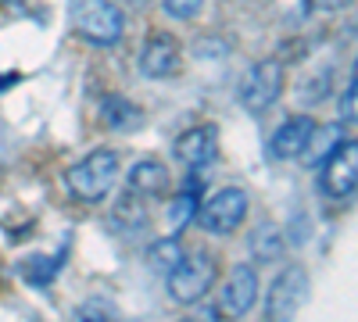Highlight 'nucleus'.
I'll use <instances>...</instances> for the list:
<instances>
[{
	"instance_id": "f257e3e1",
	"label": "nucleus",
	"mask_w": 358,
	"mask_h": 322,
	"mask_svg": "<svg viewBox=\"0 0 358 322\" xmlns=\"http://www.w3.org/2000/svg\"><path fill=\"white\" fill-rule=\"evenodd\" d=\"M72 29L94 47H115L126 33V15L111 0H72L69 4Z\"/></svg>"
},
{
	"instance_id": "f03ea898",
	"label": "nucleus",
	"mask_w": 358,
	"mask_h": 322,
	"mask_svg": "<svg viewBox=\"0 0 358 322\" xmlns=\"http://www.w3.org/2000/svg\"><path fill=\"white\" fill-rule=\"evenodd\" d=\"M115 175H118V154L111 147H97V151H90L83 161H76L69 168L65 183H69L72 197H79L86 204H97L111 193Z\"/></svg>"
},
{
	"instance_id": "7ed1b4c3",
	"label": "nucleus",
	"mask_w": 358,
	"mask_h": 322,
	"mask_svg": "<svg viewBox=\"0 0 358 322\" xmlns=\"http://www.w3.org/2000/svg\"><path fill=\"white\" fill-rule=\"evenodd\" d=\"M219 279V265L212 254H194L179 258V265L169 269V298L176 305H197L208 298V290Z\"/></svg>"
},
{
	"instance_id": "20e7f679",
	"label": "nucleus",
	"mask_w": 358,
	"mask_h": 322,
	"mask_svg": "<svg viewBox=\"0 0 358 322\" xmlns=\"http://www.w3.org/2000/svg\"><path fill=\"white\" fill-rule=\"evenodd\" d=\"M248 208H251V197L241 186H226V190L212 193L204 204H197V215L194 219L201 222L204 233H212V237H226V233L244 226Z\"/></svg>"
},
{
	"instance_id": "39448f33",
	"label": "nucleus",
	"mask_w": 358,
	"mask_h": 322,
	"mask_svg": "<svg viewBox=\"0 0 358 322\" xmlns=\"http://www.w3.org/2000/svg\"><path fill=\"white\" fill-rule=\"evenodd\" d=\"M283 94V65L276 61V57H265V61L251 65L241 79V86H236V97H241L244 111L251 115H262L268 111Z\"/></svg>"
},
{
	"instance_id": "423d86ee",
	"label": "nucleus",
	"mask_w": 358,
	"mask_h": 322,
	"mask_svg": "<svg viewBox=\"0 0 358 322\" xmlns=\"http://www.w3.org/2000/svg\"><path fill=\"white\" fill-rule=\"evenodd\" d=\"M319 165H322V172H319L322 193L334 197V200H348L355 193V186H358V143L355 140H341Z\"/></svg>"
},
{
	"instance_id": "0eeeda50",
	"label": "nucleus",
	"mask_w": 358,
	"mask_h": 322,
	"mask_svg": "<svg viewBox=\"0 0 358 322\" xmlns=\"http://www.w3.org/2000/svg\"><path fill=\"white\" fill-rule=\"evenodd\" d=\"M308 301V272L301 265H287L273 286H268V298H265V319L268 322H280V319H290L297 315V308H301Z\"/></svg>"
},
{
	"instance_id": "6e6552de",
	"label": "nucleus",
	"mask_w": 358,
	"mask_h": 322,
	"mask_svg": "<svg viewBox=\"0 0 358 322\" xmlns=\"http://www.w3.org/2000/svg\"><path fill=\"white\" fill-rule=\"evenodd\" d=\"M215 154H219V129L215 126H194L187 133H179V140H176V158L194 172L212 165Z\"/></svg>"
},
{
	"instance_id": "1a4fd4ad",
	"label": "nucleus",
	"mask_w": 358,
	"mask_h": 322,
	"mask_svg": "<svg viewBox=\"0 0 358 322\" xmlns=\"http://www.w3.org/2000/svg\"><path fill=\"white\" fill-rule=\"evenodd\" d=\"M136 65H140V75H147V79H169L179 68V43H176V36L155 33L140 47V61Z\"/></svg>"
},
{
	"instance_id": "9d476101",
	"label": "nucleus",
	"mask_w": 358,
	"mask_h": 322,
	"mask_svg": "<svg viewBox=\"0 0 358 322\" xmlns=\"http://www.w3.org/2000/svg\"><path fill=\"white\" fill-rule=\"evenodd\" d=\"M315 129V119H308V115H294V119H287L273 140H268V154H273L276 161H294L301 158V151L308 147V136Z\"/></svg>"
},
{
	"instance_id": "9b49d317",
	"label": "nucleus",
	"mask_w": 358,
	"mask_h": 322,
	"mask_svg": "<svg viewBox=\"0 0 358 322\" xmlns=\"http://www.w3.org/2000/svg\"><path fill=\"white\" fill-rule=\"evenodd\" d=\"M258 301V272L251 265H236L222 286V312L241 319L251 312V305Z\"/></svg>"
},
{
	"instance_id": "f8f14e48",
	"label": "nucleus",
	"mask_w": 358,
	"mask_h": 322,
	"mask_svg": "<svg viewBox=\"0 0 358 322\" xmlns=\"http://www.w3.org/2000/svg\"><path fill=\"white\" fill-rule=\"evenodd\" d=\"M126 183H129V190H133L136 197L151 200V197H162V193H169L172 175H169V168H165L162 161H155V158H143V161H136V165L129 168Z\"/></svg>"
},
{
	"instance_id": "ddd939ff",
	"label": "nucleus",
	"mask_w": 358,
	"mask_h": 322,
	"mask_svg": "<svg viewBox=\"0 0 358 322\" xmlns=\"http://www.w3.org/2000/svg\"><path fill=\"white\" fill-rule=\"evenodd\" d=\"M62 269H65V251L62 254H29L22 265H18L22 279L33 283V286H50Z\"/></svg>"
},
{
	"instance_id": "4468645a",
	"label": "nucleus",
	"mask_w": 358,
	"mask_h": 322,
	"mask_svg": "<svg viewBox=\"0 0 358 322\" xmlns=\"http://www.w3.org/2000/svg\"><path fill=\"white\" fill-rule=\"evenodd\" d=\"M248 247H251L255 261H280V258H283V251H287V244H283V233H280L273 222H262V226L251 233Z\"/></svg>"
},
{
	"instance_id": "2eb2a0df",
	"label": "nucleus",
	"mask_w": 358,
	"mask_h": 322,
	"mask_svg": "<svg viewBox=\"0 0 358 322\" xmlns=\"http://www.w3.org/2000/svg\"><path fill=\"white\" fill-rule=\"evenodd\" d=\"M143 119L140 115V108L133 104V101H126V97H104L101 101V122L108 126V129H133L136 122Z\"/></svg>"
},
{
	"instance_id": "dca6fc26",
	"label": "nucleus",
	"mask_w": 358,
	"mask_h": 322,
	"mask_svg": "<svg viewBox=\"0 0 358 322\" xmlns=\"http://www.w3.org/2000/svg\"><path fill=\"white\" fill-rule=\"evenodd\" d=\"M143 222H147V204H143V197H136V193L129 190V193H122V197L115 200L111 226H118V229L133 233V229H140Z\"/></svg>"
},
{
	"instance_id": "f3484780",
	"label": "nucleus",
	"mask_w": 358,
	"mask_h": 322,
	"mask_svg": "<svg viewBox=\"0 0 358 322\" xmlns=\"http://www.w3.org/2000/svg\"><path fill=\"white\" fill-rule=\"evenodd\" d=\"M197 204H201V180L197 175H190V183H187V190L179 193L176 200H172V208H169V222H172V229L179 233L194 215H197Z\"/></svg>"
},
{
	"instance_id": "a211bd4d",
	"label": "nucleus",
	"mask_w": 358,
	"mask_h": 322,
	"mask_svg": "<svg viewBox=\"0 0 358 322\" xmlns=\"http://www.w3.org/2000/svg\"><path fill=\"white\" fill-rule=\"evenodd\" d=\"M344 140V133H341V126H330V129H312V136H308V147L301 151V161L305 165H315V161H322L326 154H330L337 143Z\"/></svg>"
},
{
	"instance_id": "6ab92c4d",
	"label": "nucleus",
	"mask_w": 358,
	"mask_h": 322,
	"mask_svg": "<svg viewBox=\"0 0 358 322\" xmlns=\"http://www.w3.org/2000/svg\"><path fill=\"white\" fill-rule=\"evenodd\" d=\"M179 258H183V247H179L176 237H165L158 244H151V251H147V265H151L155 272H169L179 265Z\"/></svg>"
},
{
	"instance_id": "aec40b11",
	"label": "nucleus",
	"mask_w": 358,
	"mask_h": 322,
	"mask_svg": "<svg viewBox=\"0 0 358 322\" xmlns=\"http://www.w3.org/2000/svg\"><path fill=\"white\" fill-rule=\"evenodd\" d=\"M76 319H94V322H108V319H118V308L108 305V301H86L76 308Z\"/></svg>"
},
{
	"instance_id": "412c9836",
	"label": "nucleus",
	"mask_w": 358,
	"mask_h": 322,
	"mask_svg": "<svg viewBox=\"0 0 358 322\" xmlns=\"http://www.w3.org/2000/svg\"><path fill=\"white\" fill-rule=\"evenodd\" d=\"M201 4H204V0H162L165 15H172V18H179V22L194 18V15L201 11Z\"/></svg>"
},
{
	"instance_id": "4be33fe9",
	"label": "nucleus",
	"mask_w": 358,
	"mask_h": 322,
	"mask_svg": "<svg viewBox=\"0 0 358 322\" xmlns=\"http://www.w3.org/2000/svg\"><path fill=\"white\" fill-rule=\"evenodd\" d=\"M355 68L348 75V86H344V94H341V122H355Z\"/></svg>"
},
{
	"instance_id": "5701e85b",
	"label": "nucleus",
	"mask_w": 358,
	"mask_h": 322,
	"mask_svg": "<svg viewBox=\"0 0 358 322\" xmlns=\"http://www.w3.org/2000/svg\"><path fill=\"white\" fill-rule=\"evenodd\" d=\"M351 4H355V0H308L312 11H344Z\"/></svg>"
}]
</instances>
